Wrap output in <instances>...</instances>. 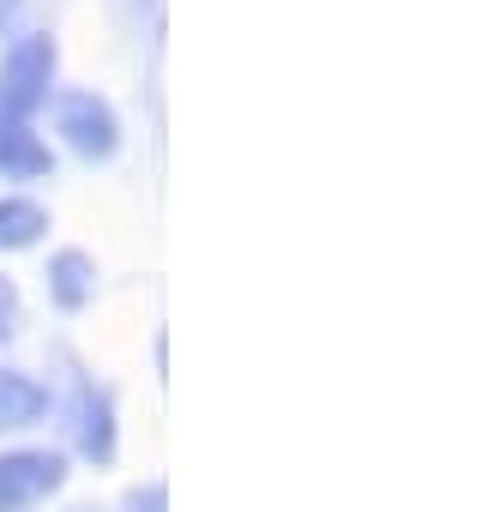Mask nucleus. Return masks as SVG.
<instances>
[{
  "label": "nucleus",
  "mask_w": 494,
  "mask_h": 512,
  "mask_svg": "<svg viewBox=\"0 0 494 512\" xmlns=\"http://www.w3.org/2000/svg\"><path fill=\"white\" fill-rule=\"evenodd\" d=\"M43 229H49V211H43L37 199H25V193H7V199H0V253L37 247Z\"/></svg>",
  "instance_id": "8"
},
{
  "label": "nucleus",
  "mask_w": 494,
  "mask_h": 512,
  "mask_svg": "<svg viewBox=\"0 0 494 512\" xmlns=\"http://www.w3.org/2000/svg\"><path fill=\"white\" fill-rule=\"evenodd\" d=\"M19 7H25V0H0V25H7V19H13Z\"/></svg>",
  "instance_id": "11"
},
{
  "label": "nucleus",
  "mask_w": 494,
  "mask_h": 512,
  "mask_svg": "<svg viewBox=\"0 0 494 512\" xmlns=\"http://www.w3.org/2000/svg\"><path fill=\"white\" fill-rule=\"evenodd\" d=\"M115 512H169V482H139V488H127Z\"/></svg>",
  "instance_id": "9"
},
{
  "label": "nucleus",
  "mask_w": 494,
  "mask_h": 512,
  "mask_svg": "<svg viewBox=\"0 0 494 512\" xmlns=\"http://www.w3.org/2000/svg\"><path fill=\"white\" fill-rule=\"evenodd\" d=\"M55 91V37H19L0 61V121H31Z\"/></svg>",
  "instance_id": "1"
},
{
  "label": "nucleus",
  "mask_w": 494,
  "mask_h": 512,
  "mask_svg": "<svg viewBox=\"0 0 494 512\" xmlns=\"http://www.w3.org/2000/svg\"><path fill=\"white\" fill-rule=\"evenodd\" d=\"M97 296V266H91V253L85 247H61L55 260H49V302L61 314H85Z\"/></svg>",
  "instance_id": "6"
},
{
  "label": "nucleus",
  "mask_w": 494,
  "mask_h": 512,
  "mask_svg": "<svg viewBox=\"0 0 494 512\" xmlns=\"http://www.w3.org/2000/svg\"><path fill=\"white\" fill-rule=\"evenodd\" d=\"M49 169L55 157L31 133V121H0V181H43Z\"/></svg>",
  "instance_id": "7"
},
{
  "label": "nucleus",
  "mask_w": 494,
  "mask_h": 512,
  "mask_svg": "<svg viewBox=\"0 0 494 512\" xmlns=\"http://www.w3.org/2000/svg\"><path fill=\"white\" fill-rule=\"evenodd\" d=\"M115 446H121L115 398L103 386H79V398H73V452L85 464H115Z\"/></svg>",
  "instance_id": "4"
},
{
  "label": "nucleus",
  "mask_w": 494,
  "mask_h": 512,
  "mask_svg": "<svg viewBox=\"0 0 494 512\" xmlns=\"http://www.w3.org/2000/svg\"><path fill=\"white\" fill-rule=\"evenodd\" d=\"M13 326H19V290L13 278H0V338H13Z\"/></svg>",
  "instance_id": "10"
},
{
  "label": "nucleus",
  "mask_w": 494,
  "mask_h": 512,
  "mask_svg": "<svg viewBox=\"0 0 494 512\" xmlns=\"http://www.w3.org/2000/svg\"><path fill=\"white\" fill-rule=\"evenodd\" d=\"M67 488V452L19 446L0 452V512H37Z\"/></svg>",
  "instance_id": "2"
},
{
  "label": "nucleus",
  "mask_w": 494,
  "mask_h": 512,
  "mask_svg": "<svg viewBox=\"0 0 494 512\" xmlns=\"http://www.w3.org/2000/svg\"><path fill=\"white\" fill-rule=\"evenodd\" d=\"M49 410H55V398H49V386H43L37 374L0 368V434H25V428H37Z\"/></svg>",
  "instance_id": "5"
},
{
  "label": "nucleus",
  "mask_w": 494,
  "mask_h": 512,
  "mask_svg": "<svg viewBox=\"0 0 494 512\" xmlns=\"http://www.w3.org/2000/svg\"><path fill=\"white\" fill-rule=\"evenodd\" d=\"M55 133L85 157V163H109L121 151V121L97 91H61L55 97Z\"/></svg>",
  "instance_id": "3"
}]
</instances>
